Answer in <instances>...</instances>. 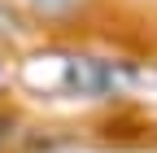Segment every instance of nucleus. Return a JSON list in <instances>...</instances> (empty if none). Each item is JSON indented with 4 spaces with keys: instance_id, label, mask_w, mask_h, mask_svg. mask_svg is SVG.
I'll return each instance as SVG.
<instances>
[{
    "instance_id": "nucleus-1",
    "label": "nucleus",
    "mask_w": 157,
    "mask_h": 153,
    "mask_svg": "<svg viewBox=\"0 0 157 153\" xmlns=\"http://www.w3.org/2000/svg\"><path fill=\"white\" fill-rule=\"evenodd\" d=\"M26 9H31V18H39V22H61V18L83 9V0H26Z\"/></svg>"
},
{
    "instance_id": "nucleus-2",
    "label": "nucleus",
    "mask_w": 157,
    "mask_h": 153,
    "mask_svg": "<svg viewBox=\"0 0 157 153\" xmlns=\"http://www.w3.org/2000/svg\"><path fill=\"white\" fill-rule=\"evenodd\" d=\"M22 35H26V18L17 13L9 0H0V48L13 44V40H22Z\"/></svg>"
},
{
    "instance_id": "nucleus-3",
    "label": "nucleus",
    "mask_w": 157,
    "mask_h": 153,
    "mask_svg": "<svg viewBox=\"0 0 157 153\" xmlns=\"http://www.w3.org/2000/svg\"><path fill=\"white\" fill-rule=\"evenodd\" d=\"M17 127H22V123H17V114H13L9 105H0V153L17 140Z\"/></svg>"
}]
</instances>
